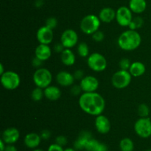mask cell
<instances>
[{"mask_svg": "<svg viewBox=\"0 0 151 151\" xmlns=\"http://www.w3.org/2000/svg\"><path fill=\"white\" fill-rule=\"evenodd\" d=\"M78 103L84 113L94 116L101 115L106 107L104 98L97 92L82 93Z\"/></svg>", "mask_w": 151, "mask_h": 151, "instance_id": "6da1fadb", "label": "cell"}, {"mask_svg": "<svg viewBox=\"0 0 151 151\" xmlns=\"http://www.w3.org/2000/svg\"><path fill=\"white\" fill-rule=\"evenodd\" d=\"M117 43L122 50L132 51L139 47L142 43V37L138 31L129 29L119 35Z\"/></svg>", "mask_w": 151, "mask_h": 151, "instance_id": "7a4b0ae2", "label": "cell"}, {"mask_svg": "<svg viewBox=\"0 0 151 151\" xmlns=\"http://www.w3.org/2000/svg\"><path fill=\"white\" fill-rule=\"evenodd\" d=\"M101 21L99 16L94 14H88L84 16L80 24V28L83 33L92 35L96 31L99 30Z\"/></svg>", "mask_w": 151, "mask_h": 151, "instance_id": "3957f363", "label": "cell"}, {"mask_svg": "<svg viewBox=\"0 0 151 151\" xmlns=\"http://www.w3.org/2000/svg\"><path fill=\"white\" fill-rule=\"evenodd\" d=\"M32 80L36 87L45 89L51 84L52 81V75L48 69L41 68L35 71L32 76Z\"/></svg>", "mask_w": 151, "mask_h": 151, "instance_id": "277c9868", "label": "cell"}, {"mask_svg": "<svg viewBox=\"0 0 151 151\" xmlns=\"http://www.w3.org/2000/svg\"><path fill=\"white\" fill-rule=\"evenodd\" d=\"M0 81L1 85L6 90H13L19 87L21 78L17 73L12 70H6L2 75H1Z\"/></svg>", "mask_w": 151, "mask_h": 151, "instance_id": "5b68a950", "label": "cell"}, {"mask_svg": "<svg viewBox=\"0 0 151 151\" xmlns=\"http://www.w3.org/2000/svg\"><path fill=\"white\" fill-rule=\"evenodd\" d=\"M87 64L88 68L94 72H102L107 68L106 58L97 52L91 53L88 56Z\"/></svg>", "mask_w": 151, "mask_h": 151, "instance_id": "8992f818", "label": "cell"}, {"mask_svg": "<svg viewBox=\"0 0 151 151\" xmlns=\"http://www.w3.org/2000/svg\"><path fill=\"white\" fill-rule=\"evenodd\" d=\"M132 76L128 70H119L115 72L111 78V84L115 88L124 89L131 84Z\"/></svg>", "mask_w": 151, "mask_h": 151, "instance_id": "52a82bcc", "label": "cell"}, {"mask_svg": "<svg viewBox=\"0 0 151 151\" xmlns=\"http://www.w3.org/2000/svg\"><path fill=\"white\" fill-rule=\"evenodd\" d=\"M134 130L139 137L147 139L151 136V120L148 117L139 118L134 124Z\"/></svg>", "mask_w": 151, "mask_h": 151, "instance_id": "ba28073f", "label": "cell"}, {"mask_svg": "<svg viewBox=\"0 0 151 151\" xmlns=\"http://www.w3.org/2000/svg\"><path fill=\"white\" fill-rule=\"evenodd\" d=\"M133 12L125 6L119 7L116 11V22L122 27H128L133 20Z\"/></svg>", "mask_w": 151, "mask_h": 151, "instance_id": "9c48e42d", "label": "cell"}, {"mask_svg": "<svg viewBox=\"0 0 151 151\" xmlns=\"http://www.w3.org/2000/svg\"><path fill=\"white\" fill-rule=\"evenodd\" d=\"M78 42V35L72 29H66L60 36V43L65 48L71 49L77 45Z\"/></svg>", "mask_w": 151, "mask_h": 151, "instance_id": "30bf717a", "label": "cell"}, {"mask_svg": "<svg viewBox=\"0 0 151 151\" xmlns=\"http://www.w3.org/2000/svg\"><path fill=\"white\" fill-rule=\"evenodd\" d=\"M99 81L93 76H85L80 82V86L83 93L96 92L99 87Z\"/></svg>", "mask_w": 151, "mask_h": 151, "instance_id": "8fae6325", "label": "cell"}, {"mask_svg": "<svg viewBox=\"0 0 151 151\" xmlns=\"http://www.w3.org/2000/svg\"><path fill=\"white\" fill-rule=\"evenodd\" d=\"M36 38L39 44H50L54 38L53 30L50 29L46 25L38 28L36 33Z\"/></svg>", "mask_w": 151, "mask_h": 151, "instance_id": "7c38bea8", "label": "cell"}, {"mask_svg": "<svg viewBox=\"0 0 151 151\" xmlns=\"http://www.w3.org/2000/svg\"><path fill=\"white\" fill-rule=\"evenodd\" d=\"M94 125H95L96 130L100 134L108 133L110 131L111 127V124L109 119L103 114L96 116Z\"/></svg>", "mask_w": 151, "mask_h": 151, "instance_id": "4fadbf2b", "label": "cell"}, {"mask_svg": "<svg viewBox=\"0 0 151 151\" xmlns=\"http://www.w3.org/2000/svg\"><path fill=\"white\" fill-rule=\"evenodd\" d=\"M20 137V133L16 127H8L3 131L1 139L6 144H13L16 143Z\"/></svg>", "mask_w": 151, "mask_h": 151, "instance_id": "5bb4252c", "label": "cell"}, {"mask_svg": "<svg viewBox=\"0 0 151 151\" xmlns=\"http://www.w3.org/2000/svg\"><path fill=\"white\" fill-rule=\"evenodd\" d=\"M56 81L62 87H70L75 81V76L73 74L67 71H60L56 75Z\"/></svg>", "mask_w": 151, "mask_h": 151, "instance_id": "9a60e30c", "label": "cell"}, {"mask_svg": "<svg viewBox=\"0 0 151 151\" xmlns=\"http://www.w3.org/2000/svg\"><path fill=\"white\" fill-rule=\"evenodd\" d=\"M91 139H92V135L89 131H86V130L82 131L79 134L78 139L74 142V148L79 150L85 149L87 142Z\"/></svg>", "mask_w": 151, "mask_h": 151, "instance_id": "2e32d148", "label": "cell"}, {"mask_svg": "<svg viewBox=\"0 0 151 151\" xmlns=\"http://www.w3.org/2000/svg\"><path fill=\"white\" fill-rule=\"evenodd\" d=\"M52 50L48 44H39L35 50V56L44 62L51 57Z\"/></svg>", "mask_w": 151, "mask_h": 151, "instance_id": "e0dca14e", "label": "cell"}, {"mask_svg": "<svg viewBox=\"0 0 151 151\" xmlns=\"http://www.w3.org/2000/svg\"><path fill=\"white\" fill-rule=\"evenodd\" d=\"M41 139H42L40 134L36 133H29L25 136L24 142L27 147L30 148V149H35L41 144Z\"/></svg>", "mask_w": 151, "mask_h": 151, "instance_id": "ac0fdd59", "label": "cell"}, {"mask_svg": "<svg viewBox=\"0 0 151 151\" xmlns=\"http://www.w3.org/2000/svg\"><path fill=\"white\" fill-rule=\"evenodd\" d=\"M100 21L104 23H111L116 19V11L111 7H104L100 11L98 15Z\"/></svg>", "mask_w": 151, "mask_h": 151, "instance_id": "d6986e66", "label": "cell"}, {"mask_svg": "<svg viewBox=\"0 0 151 151\" xmlns=\"http://www.w3.org/2000/svg\"><path fill=\"white\" fill-rule=\"evenodd\" d=\"M44 97L50 101H57L61 96V91L57 86L50 85L44 89Z\"/></svg>", "mask_w": 151, "mask_h": 151, "instance_id": "ffe728a7", "label": "cell"}, {"mask_svg": "<svg viewBox=\"0 0 151 151\" xmlns=\"http://www.w3.org/2000/svg\"><path fill=\"white\" fill-rule=\"evenodd\" d=\"M60 60L63 65L69 67L72 66L75 63L76 57L71 49L65 48L64 50L60 53Z\"/></svg>", "mask_w": 151, "mask_h": 151, "instance_id": "44dd1931", "label": "cell"}, {"mask_svg": "<svg viewBox=\"0 0 151 151\" xmlns=\"http://www.w3.org/2000/svg\"><path fill=\"white\" fill-rule=\"evenodd\" d=\"M128 7L133 13L140 14L147 8V2L146 0H130Z\"/></svg>", "mask_w": 151, "mask_h": 151, "instance_id": "7402d4cb", "label": "cell"}, {"mask_svg": "<svg viewBox=\"0 0 151 151\" xmlns=\"http://www.w3.org/2000/svg\"><path fill=\"white\" fill-rule=\"evenodd\" d=\"M145 65L141 62H134L131 63L129 72L132 77H140L145 73Z\"/></svg>", "mask_w": 151, "mask_h": 151, "instance_id": "603a6c76", "label": "cell"}, {"mask_svg": "<svg viewBox=\"0 0 151 151\" xmlns=\"http://www.w3.org/2000/svg\"><path fill=\"white\" fill-rule=\"evenodd\" d=\"M121 151H134V144L130 138H124L119 142Z\"/></svg>", "mask_w": 151, "mask_h": 151, "instance_id": "cb8c5ba5", "label": "cell"}, {"mask_svg": "<svg viewBox=\"0 0 151 151\" xmlns=\"http://www.w3.org/2000/svg\"><path fill=\"white\" fill-rule=\"evenodd\" d=\"M44 96V89L41 88V87H36L32 90V93H31V98L34 102H40Z\"/></svg>", "mask_w": 151, "mask_h": 151, "instance_id": "d4e9b609", "label": "cell"}, {"mask_svg": "<svg viewBox=\"0 0 151 151\" xmlns=\"http://www.w3.org/2000/svg\"><path fill=\"white\" fill-rule=\"evenodd\" d=\"M78 53L81 57H88L89 47L86 42H81L78 45Z\"/></svg>", "mask_w": 151, "mask_h": 151, "instance_id": "484cf974", "label": "cell"}, {"mask_svg": "<svg viewBox=\"0 0 151 151\" xmlns=\"http://www.w3.org/2000/svg\"><path fill=\"white\" fill-rule=\"evenodd\" d=\"M143 24H144V20H143L142 18L140 17V16H137V17L133 19L132 22L128 27L131 30H137V29H139L140 28L142 27Z\"/></svg>", "mask_w": 151, "mask_h": 151, "instance_id": "4316f807", "label": "cell"}, {"mask_svg": "<svg viewBox=\"0 0 151 151\" xmlns=\"http://www.w3.org/2000/svg\"><path fill=\"white\" fill-rule=\"evenodd\" d=\"M138 114L140 118H146L148 117L150 114V108L146 104H140L138 107Z\"/></svg>", "mask_w": 151, "mask_h": 151, "instance_id": "83f0119b", "label": "cell"}, {"mask_svg": "<svg viewBox=\"0 0 151 151\" xmlns=\"http://www.w3.org/2000/svg\"><path fill=\"white\" fill-rule=\"evenodd\" d=\"M100 142L97 141L95 139H91L88 142H87L86 145L85 150L86 151H94L99 144Z\"/></svg>", "mask_w": 151, "mask_h": 151, "instance_id": "f1b7e54d", "label": "cell"}, {"mask_svg": "<svg viewBox=\"0 0 151 151\" xmlns=\"http://www.w3.org/2000/svg\"><path fill=\"white\" fill-rule=\"evenodd\" d=\"M119 68L120 70H129L130 67L131 65V62L129 59L128 58H122L120 61H119Z\"/></svg>", "mask_w": 151, "mask_h": 151, "instance_id": "f546056e", "label": "cell"}, {"mask_svg": "<svg viewBox=\"0 0 151 151\" xmlns=\"http://www.w3.org/2000/svg\"><path fill=\"white\" fill-rule=\"evenodd\" d=\"M92 36L93 40L96 42H101L104 40L105 38V34L103 31H100V30H97L94 33H93L91 35Z\"/></svg>", "mask_w": 151, "mask_h": 151, "instance_id": "4dcf8cb0", "label": "cell"}, {"mask_svg": "<svg viewBox=\"0 0 151 151\" xmlns=\"http://www.w3.org/2000/svg\"><path fill=\"white\" fill-rule=\"evenodd\" d=\"M45 25L50 28V29L54 30L58 26V20L55 17H50L46 20Z\"/></svg>", "mask_w": 151, "mask_h": 151, "instance_id": "1f68e13d", "label": "cell"}, {"mask_svg": "<svg viewBox=\"0 0 151 151\" xmlns=\"http://www.w3.org/2000/svg\"><path fill=\"white\" fill-rule=\"evenodd\" d=\"M67 142H68L67 138L64 136H57L55 139V143L58 144L60 145V146L62 147L66 145Z\"/></svg>", "mask_w": 151, "mask_h": 151, "instance_id": "d6a6232c", "label": "cell"}, {"mask_svg": "<svg viewBox=\"0 0 151 151\" xmlns=\"http://www.w3.org/2000/svg\"><path fill=\"white\" fill-rule=\"evenodd\" d=\"M47 151H64V149H63L62 146L55 143L52 144H50L49 146Z\"/></svg>", "mask_w": 151, "mask_h": 151, "instance_id": "836d02e7", "label": "cell"}, {"mask_svg": "<svg viewBox=\"0 0 151 151\" xmlns=\"http://www.w3.org/2000/svg\"><path fill=\"white\" fill-rule=\"evenodd\" d=\"M82 91L83 90L82 89H81L80 84L79 85H74L73 87H72V88H71V93H72V95H74V96H78Z\"/></svg>", "mask_w": 151, "mask_h": 151, "instance_id": "e575fe53", "label": "cell"}, {"mask_svg": "<svg viewBox=\"0 0 151 151\" xmlns=\"http://www.w3.org/2000/svg\"><path fill=\"white\" fill-rule=\"evenodd\" d=\"M43 63V61H41V59H39L38 58H37L36 56L32 59V65L34 68H41V65H42Z\"/></svg>", "mask_w": 151, "mask_h": 151, "instance_id": "d590c367", "label": "cell"}, {"mask_svg": "<svg viewBox=\"0 0 151 151\" xmlns=\"http://www.w3.org/2000/svg\"><path fill=\"white\" fill-rule=\"evenodd\" d=\"M40 136H41V139H44V140H47V139H50V136H51V133H50V130H44L41 131Z\"/></svg>", "mask_w": 151, "mask_h": 151, "instance_id": "8d00e7d4", "label": "cell"}, {"mask_svg": "<svg viewBox=\"0 0 151 151\" xmlns=\"http://www.w3.org/2000/svg\"><path fill=\"white\" fill-rule=\"evenodd\" d=\"M94 151H109V148H108V146L106 144L100 142Z\"/></svg>", "mask_w": 151, "mask_h": 151, "instance_id": "74e56055", "label": "cell"}, {"mask_svg": "<svg viewBox=\"0 0 151 151\" xmlns=\"http://www.w3.org/2000/svg\"><path fill=\"white\" fill-rule=\"evenodd\" d=\"M64 49L65 47H63V45L61 44V43H57V44H55L54 46V50L56 53H61L64 50Z\"/></svg>", "mask_w": 151, "mask_h": 151, "instance_id": "f35d334b", "label": "cell"}, {"mask_svg": "<svg viewBox=\"0 0 151 151\" xmlns=\"http://www.w3.org/2000/svg\"><path fill=\"white\" fill-rule=\"evenodd\" d=\"M73 75H74V76H75V79L81 80L84 77L83 71H82L81 70H78L77 71H75V73H74Z\"/></svg>", "mask_w": 151, "mask_h": 151, "instance_id": "ab89813d", "label": "cell"}, {"mask_svg": "<svg viewBox=\"0 0 151 151\" xmlns=\"http://www.w3.org/2000/svg\"><path fill=\"white\" fill-rule=\"evenodd\" d=\"M4 151H18V149L13 144H7Z\"/></svg>", "mask_w": 151, "mask_h": 151, "instance_id": "60d3db41", "label": "cell"}, {"mask_svg": "<svg viewBox=\"0 0 151 151\" xmlns=\"http://www.w3.org/2000/svg\"><path fill=\"white\" fill-rule=\"evenodd\" d=\"M6 145L7 144H5V142L1 139V140H0V151H4V150H5V147H6Z\"/></svg>", "mask_w": 151, "mask_h": 151, "instance_id": "b9f144b4", "label": "cell"}, {"mask_svg": "<svg viewBox=\"0 0 151 151\" xmlns=\"http://www.w3.org/2000/svg\"><path fill=\"white\" fill-rule=\"evenodd\" d=\"M5 71L6 70H4V66H3V64L1 63V64H0V74H1V75H2V74L4 73Z\"/></svg>", "mask_w": 151, "mask_h": 151, "instance_id": "7bdbcfd3", "label": "cell"}, {"mask_svg": "<svg viewBox=\"0 0 151 151\" xmlns=\"http://www.w3.org/2000/svg\"><path fill=\"white\" fill-rule=\"evenodd\" d=\"M64 151H77V150H75V148L68 147V148H66V149L64 150Z\"/></svg>", "mask_w": 151, "mask_h": 151, "instance_id": "ee69618b", "label": "cell"}, {"mask_svg": "<svg viewBox=\"0 0 151 151\" xmlns=\"http://www.w3.org/2000/svg\"><path fill=\"white\" fill-rule=\"evenodd\" d=\"M32 151H44V150L42 149H40V148H35V149H34Z\"/></svg>", "mask_w": 151, "mask_h": 151, "instance_id": "f6af8a7d", "label": "cell"}, {"mask_svg": "<svg viewBox=\"0 0 151 151\" xmlns=\"http://www.w3.org/2000/svg\"><path fill=\"white\" fill-rule=\"evenodd\" d=\"M145 151H151V149H149V150H145Z\"/></svg>", "mask_w": 151, "mask_h": 151, "instance_id": "bcb514c9", "label": "cell"}]
</instances>
